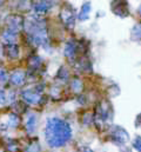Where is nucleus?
<instances>
[{
  "label": "nucleus",
  "instance_id": "obj_3",
  "mask_svg": "<svg viewBox=\"0 0 141 152\" xmlns=\"http://www.w3.org/2000/svg\"><path fill=\"white\" fill-rule=\"evenodd\" d=\"M23 97H24V99L26 100V102H28V103H31V104H36V103H39V100H40V94L38 93V92H34V91H25L24 93H23Z\"/></svg>",
  "mask_w": 141,
  "mask_h": 152
},
{
  "label": "nucleus",
  "instance_id": "obj_17",
  "mask_svg": "<svg viewBox=\"0 0 141 152\" xmlns=\"http://www.w3.org/2000/svg\"><path fill=\"white\" fill-rule=\"evenodd\" d=\"M6 102V96L4 91H0V104H5Z\"/></svg>",
  "mask_w": 141,
  "mask_h": 152
},
{
  "label": "nucleus",
  "instance_id": "obj_8",
  "mask_svg": "<svg viewBox=\"0 0 141 152\" xmlns=\"http://www.w3.org/2000/svg\"><path fill=\"white\" fill-rule=\"evenodd\" d=\"M48 7H49V5H47V2H39L34 6V10L36 13L41 14V13H45L48 10Z\"/></svg>",
  "mask_w": 141,
  "mask_h": 152
},
{
  "label": "nucleus",
  "instance_id": "obj_14",
  "mask_svg": "<svg viewBox=\"0 0 141 152\" xmlns=\"http://www.w3.org/2000/svg\"><path fill=\"white\" fill-rule=\"evenodd\" d=\"M72 87H73L74 90H76V91H80L81 87H82V83H81L79 79H75V80H73V83H72Z\"/></svg>",
  "mask_w": 141,
  "mask_h": 152
},
{
  "label": "nucleus",
  "instance_id": "obj_10",
  "mask_svg": "<svg viewBox=\"0 0 141 152\" xmlns=\"http://www.w3.org/2000/svg\"><path fill=\"white\" fill-rule=\"evenodd\" d=\"M74 53H75V45H74V42H68L66 45V47H65V54L67 57H72Z\"/></svg>",
  "mask_w": 141,
  "mask_h": 152
},
{
  "label": "nucleus",
  "instance_id": "obj_13",
  "mask_svg": "<svg viewBox=\"0 0 141 152\" xmlns=\"http://www.w3.org/2000/svg\"><path fill=\"white\" fill-rule=\"evenodd\" d=\"M132 34H133V37H134L135 39H141V24L137 25V26H134Z\"/></svg>",
  "mask_w": 141,
  "mask_h": 152
},
{
  "label": "nucleus",
  "instance_id": "obj_4",
  "mask_svg": "<svg viewBox=\"0 0 141 152\" xmlns=\"http://www.w3.org/2000/svg\"><path fill=\"white\" fill-rule=\"evenodd\" d=\"M9 80H11L12 84L19 86V85H21V84L25 81V75H24V72H21V71H15V72L12 73Z\"/></svg>",
  "mask_w": 141,
  "mask_h": 152
},
{
  "label": "nucleus",
  "instance_id": "obj_2",
  "mask_svg": "<svg viewBox=\"0 0 141 152\" xmlns=\"http://www.w3.org/2000/svg\"><path fill=\"white\" fill-rule=\"evenodd\" d=\"M7 24H8V27H9V31L12 32H17L21 28V25H23V19L19 15H11L7 18Z\"/></svg>",
  "mask_w": 141,
  "mask_h": 152
},
{
  "label": "nucleus",
  "instance_id": "obj_5",
  "mask_svg": "<svg viewBox=\"0 0 141 152\" xmlns=\"http://www.w3.org/2000/svg\"><path fill=\"white\" fill-rule=\"evenodd\" d=\"M113 138L115 140H118L119 143H125L128 139V136L122 129H116V131L113 132Z\"/></svg>",
  "mask_w": 141,
  "mask_h": 152
},
{
  "label": "nucleus",
  "instance_id": "obj_18",
  "mask_svg": "<svg viewBox=\"0 0 141 152\" xmlns=\"http://www.w3.org/2000/svg\"><path fill=\"white\" fill-rule=\"evenodd\" d=\"M84 152H93V151H92L91 149H85V151H84Z\"/></svg>",
  "mask_w": 141,
  "mask_h": 152
},
{
  "label": "nucleus",
  "instance_id": "obj_16",
  "mask_svg": "<svg viewBox=\"0 0 141 152\" xmlns=\"http://www.w3.org/2000/svg\"><path fill=\"white\" fill-rule=\"evenodd\" d=\"M134 148L138 150L139 152H141V138H137L135 140H134Z\"/></svg>",
  "mask_w": 141,
  "mask_h": 152
},
{
  "label": "nucleus",
  "instance_id": "obj_12",
  "mask_svg": "<svg viewBox=\"0 0 141 152\" xmlns=\"http://www.w3.org/2000/svg\"><path fill=\"white\" fill-rule=\"evenodd\" d=\"M18 124H19V118L17 115H9V118H8V125L11 127H17Z\"/></svg>",
  "mask_w": 141,
  "mask_h": 152
},
{
  "label": "nucleus",
  "instance_id": "obj_15",
  "mask_svg": "<svg viewBox=\"0 0 141 152\" xmlns=\"http://www.w3.org/2000/svg\"><path fill=\"white\" fill-rule=\"evenodd\" d=\"M8 79V76H7V72L2 69H0V81L1 83H5L6 80Z\"/></svg>",
  "mask_w": 141,
  "mask_h": 152
},
{
  "label": "nucleus",
  "instance_id": "obj_11",
  "mask_svg": "<svg viewBox=\"0 0 141 152\" xmlns=\"http://www.w3.org/2000/svg\"><path fill=\"white\" fill-rule=\"evenodd\" d=\"M8 56L12 58H17L19 56V48L17 47V45H9L8 47Z\"/></svg>",
  "mask_w": 141,
  "mask_h": 152
},
{
  "label": "nucleus",
  "instance_id": "obj_9",
  "mask_svg": "<svg viewBox=\"0 0 141 152\" xmlns=\"http://www.w3.org/2000/svg\"><path fill=\"white\" fill-rule=\"evenodd\" d=\"M91 10V5L89 2H86L84 6H82V11H81V14L79 15L80 19H87L88 18V12Z\"/></svg>",
  "mask_w": 141,
  "mask_h": 152
},
{
  "label": "nucleus",
  "instance_id": "obj_7",
  "mask_svg": "<svg viewBox=\"0 0 141 152\" xmlns=\"http://www.w3.org/2000/svg\"><path fill=\"white\" fill-rule=\"evenodd\" d=\"M35 125H36V117L34 114H32L27 120V131L28 132H33L35 129Z\"/></svg>",
  "mask_w": 141,
  "mask_h": 152
},
{
  "label": "nucleus",
  "instance_id": "obj_19",
  "mask_svg": "<svg viewBox=\"0 0 141 152\" xmlns=\"http://www.w3.org/2000/svg\"><path fill=\"white\" fill-rule=\"evenodd\" d=\"M1 54H2V48H1V45H0V57H1Z\"/></svg>",
  "mask_w": 141,
  "mask_h": 152
},
{
  "label": "nucleus",
  "instance_id": "obj_6",
  "mask_svg": "<svg viewBox=\"0 0 141 152\" xmlns=\"http://www.w3.org/2000/svg\"><path fill=\"white\" fill-rule=\"evenodd\" d=\"M2 40L6 41L9 45H13V42L15 41V33L12 32V31H9V30L8 31H5L2 33Z\"/></svg>",
  "mask_w": 141,
  "mask_h": 152
},
{
  "label": "nucleus",
  "instance_id": "obj_1",
  "mask_svg": "<svg viewBox=\"0 0 141 152\" xmlns=\"http://www.w3.org/2000/svg\"><path fill=\"white\" fill-rule=\"evenodd\" d=\"M72 130L70 125L59 118H51L47 120L45 127V137L49 146L60 148L70 139Z\"/></svg>",
  "mask_w": 141,
  "mask_h": 152
}]
</instances>
